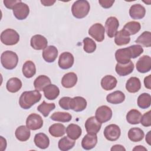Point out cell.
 Returning <instances> with one entry per match:
<instances>
[{
  "instance_id": "cell-32",
  "label": "cell",
  "mask_w": 151,
  "mask_h": 151,
  "mask_svg": "<svg viewBox=\"0 0 151 151\" xmlns=\"http://www.w3.org/2000/svg\"><path fill=\"white\" fill-rule=\"evenodd\" d=\"M22 71L23 75L28 78L32 77L36 73V67L35 64L30 60L25 61L22 66Z\"/></svg>"
},
{
  "instance_id": "cell-53",
  "label": "cell",
  "mask_w": 151,
  "mask_h": 151,
  "mask_svg": "<svg viewBox=\"0 0 151 151\" xmlns=\"http://www.w3.org/2000/svg\"><path fill=\"white\" fill-rule=\"evenodd\" d=\"M150 133H151V131H149L146 136V142L148 143V145H151V134H150Z\"/></svg>"
},
{
  "instance_id": "cell-27",
  "label": "cell",
  "mask_w": 151,
  "mask_h": 151,
  "mask_svg": "<svg viewBox=\"0 0 151 151\" xmlns=\"http://www.w3.org/2000/svg\"><path fill=\"white\" fill-rule=\"evenodd\" d=\"M15 135L18 140L21 142H25L30 137V129L27 126H20L17 128L15 132Z\"/></svg>"
},
{
  "instance_id": "cell-42",
  "label": "cell",
  "mask_w": 151,
  "mask_h": 151,
  "mask_svg": "<svg viewBox=\"0 0 151 151\" xmlns=\"http://www.w3.org/2000/svg\"><path fill=\"white\" fill-rule=\"evenodd\" d=\"M83 49L87 53H92L96 50V42L90 38L86 37L83 40Z\"/></svg>"
},
{
  "instance_id": "cell-29",
  "label": "cell",
  "mask_w": 151,
  "mask_h": 151,
  "mask_svg": "<svg viewBox=\"0 0 151 151\" xmlns=\"http://www.w3.org/2000/svg\"><path fill=\"white\" fill-rule=\"evenodd\" d=\"M66 133L67 136L73 140L78 139L82 133L81 128L77 124H70L66 128Z\"/></svg>"
},
{
  "instance_id": "cell-20",
  "label": "cell",
  "mask_w": 151,
  "mask_h": 151,
  "mask_svg": "<svg viewBox=\"0 0 151 151\" xmlns=\"http://www.w3.org/2000/svg\"><path fill=\"white\" fill-rule=\"evenodd\" d=\"M58 50L54 45H49L42 51V58L47 63H53L58 56Z\"/></svg>"
},
{
  "instance_id": "cell-39",
  "label": "cell",
  "mask_w": 151,
  "mask_h": 151,
  "mask_svg": "<svg viewBox=\"0 0 151 151\" xmlns=\"http://www.w3.org/2000/svg\"><path fill=\"white\" fill-rule=\"evenodd\" d=\"M140 28L141 25L139 22L130 21L124 25L123 29L125 30L130 36L137 33L140 31Z\"/></svg>"
},
{
  "instance_id": "cell-21",
  "label": "cell",
  "mask_w": 151,
  "mask_h": 151,
  "mask_svg": "<svg viewBox=\"0 0 151 151\" xmlns=\"http://www.w3.org/2000/svg\"><path fill=\"white\" fill-rule=\"evenodd\" d=\"M77 76L75 73L70 72L64 74L61 79L62 86L67 88L73 87L77 82Z\"/></svg>"
},
{
  "instance_id": "cell-16",
  "label": "cell",
  "mask_w": 151,
  "mask_h": 151,
  "mask_svg": "<svg viewBox=\"0 0 151 151\" xmlns=\"http://www.w3.org/2000/svg\"><path fill=\"white\" fill-rule=\"evenodd\" d=\"M86 100L81 96L71 98L70 101V109L76 112L83 111L87 107Z\"/></svg>"
},
{
  "instance_id": "cell-52",
  "label": "cell",
  "mask_w": 151,
  "mask_h": 151,
  "mask_svg": "<svg viewBox=\"0 0 151 151\" xmlns=\"http://www.w3.org/2000/svg\"><path fill=\"white\" fill-rule=\"evenodd\" d=\"M133 151H147V149L146 147H145L141 145H138L135 146L133 149Z\"/></svg>"
},
{
  "instance_id": "cell-34",
  "label": "cell",
  "mask_w": 151,
  "mask_h": 151,
  "mask_svg": "<svg viewBox=\"0 0 151 151\" xmlns=\"http://www.w3.org/2000/svg\"><path fill=\"white\" fill-rule=\"evenodd\" d=\"M145 136L143 131L138 127L131 128L128 132L129 139L133 142H138L141 141Z\"/></svg>"
},
{
  "instance_id": "cell-19",
  "label": "cell",
  "mask_w": 151,
  "mask_h": 151,
  "mask_svg": "<svg viewBox=\"0 0 151 151\" xmlns=\"http://www.w3.org/2000/svg\"><path fill=\"white\" fill-rule=\"evenodd\" d=\"M146 14V9L143 6L139 4H134L129 9L130 17L133 19H142Z\"/></svg>"
},
{
  "instance_id": "cell-51",
  "label": "cell",
  "mask_w": 151,
  "mask_h": 151,
  "mask_svg": "<svg viewBox=\"0 0 151 151\" xmlns=\"http://www.w3.org/2000/svg\"><path fill=\"white\" fill-rule=\"evenodd\" d=\"M55 2V1H51V0H41V3L45 6H50L51 5H53L54 3Z\"/></svg>"
},
{
  "instance_id": "cell-14",
  "label": "cell",
  "mask_w": 151,
  "mask_h": 151,
  "mask_svg": "<svg viewBox=\"0 0 151 151\" xmlns=\"http://www.w3.org/2000/svg\"><path fill=\"white\" fill-rule=\"evenodd\" d=\"M151 69V58L149 55L142 56L136 63V70L139 73H146Z\"/></svg>"
},
{
  "instance_id": "cell-35",
  "label": "cell",
  "mask_w": 151,
  "mask_h": 151,
  "mask_svg": "<svg viewBox=\"0 0 151 151\" xmlns=\"http://www.w3.org/2000/svg\"><path fill=\"white\" fill-rule=\"evenodd\" d=\"M76 142L74 140L71 139L68 136H64L58 143V146L60 150L62 151H67L72 149L75 145Z\"/></svg>"
},
{
  "instance_id": "cell-7",
  "label": "cell",
  "mask_w": 151,
  "mask_h": 151,
  "mask_svg": "<svg viewBox=\"0 0 151 151\" xmlns=\"http://www.w3.org/2000/svg\"><path fill=\"white\" fill-rule=\"evenodd\" d=\"M103 134L107 140L116 141L120 136L121 130L117 124H111L105 127Z\"/></svg>"
},
{
  "instance_id": "cell-40",
  "label": "cell",
  "mask_w": 151,
  "mask_h": 151,
  "mask_svg": "<svg viewBox=\"0 0 151 151\" xmlns=\"http://www.w3.org/2000/svg\"><path fill=\"white\" fill-rule=\"evenodd\" d=\"M135 42L144 46L150 47L151 46V33L150 31H144L136 40Z\"/></svg>"
},
{
  "instance_id": "cell-41",
  "label": "cell",
  "mask_w": 151,
  "mask_h": 151,
  "mask_svg": "<svg viewBox=\"0 0 151 151\" xmlns=\"http://www.w3.org/2000/svg\"><path fill=\"white\" fill-rule=\"evenodd\" d=\"M55 107V105L54 103H47L45 101H43L42 103L37 107V110L44 117H47L50 111L53 110Z\"/></svg>"
},
{
  "instance_id": "cell-8",
  "label": "cell",
  "mask_w": 151,
  "mask_h": 151,
  "mask_svg": "<svg viewBox=\"0 0 151 151\" xmlns=\"http://www.w3.org/2000/svg\"><path fill=\"white\" fill-rule=\"evenodd\" d=\"M26 126L32 130H36L41 129L43 126L42 117L35 113L29 114L26 120Z\"/></svg>"
},
{
  "instance_id": "cell-43",
  "label": "cell",
  "mask_w": 151,
  "mask_h": 151,
  "mask_svg": "<svg viewBox=\"0 0 151 151\" xmlns=\"http://www.w3.org/2000/svg\"><path fill=\"white\" fill-rule=\"evenodd\" d=\"M132 55V58H136L143 52V48L140 45H132L129 47Z\"/></svg>"
},
{
  "instance_id": "cell-23",
  "label": "cell",
  "mask_w": 151,
  "mask_h": 151,
  "mask_svg": "<svg viewBox=\"0 0 151 151\" xmlns=\"http://www.w3.org/2000/svg\"><path fill=\"white\" fill-rule=\"evenodd\" d=\"M114 37V42L119 46L126 45L129 44L130 41L129 34L123 29L117 31Z\"/></svg>"
},
{
  "instance_id": "cell-50",
  "label": "cell",
  "mask_w": 151,
  "mask_h": 151,
  "mask_svg": "<svg viewBox=\"0 0 151 151\" xmlns=\"http://www.w3.org/2000/svg\"><path fill=\"white\" fill-rule=\"evenodd\" d=\"M0 141H1V144H0V146H1V150L2 151L5 150L6 147V140L5 139H4L2 136L0 137Z\"/></svg>"
},
{
  "instance_id": "cell-31",
  "label": "cell",
  "mask_w": 151,
  "mask_h": 151,
  "mask_svg": "<svg viewBox=\"0 0 151 151\" xmlns=\"http://www.w3.org/2000/svg\"><path fill=\"white\" fill-rule=\"evenodd\" d=\"M50 134L54 137H59L64 135L66 132L65 127L61 123H54L48 129Z\"/></svg>"
},
{
  "instance_id": "cell-13",
  "label": "cell",
  "mask_w": 151,
  "mask_h": 151,
  "mask_svg": "<svg viewBox=\"0 0 151 151\" xmlns=\"http://www.w3.org/2000/svg\"><path fill=\"white\" fill-rule=\"evenodd\" d=\"M30 44L34 50H41L47 47L48 41L45 37L40 34H36L31 37Z\"/></svg>"
},
{
  "instance_id": "cell-3",
  "label": "cell",
  "mask_w": 151,
  "mask_h": 151,
  "mask_svg": "<svg viewBox=\"0 0 151 151\" xmlns=\"http://www.w3.org/2000/svg\"><path fill=\"white\" fill-rule=\"evenodd\" d=\"M1 62L5 69L12 70L16 67L18 63V55L12 51H5L1 54Z\"/></svg>"
},
{
  "instance_id": "cell-1",
  "label": "cell",
  "mask_w": 151,
  "mask_h": 151,
  "mask_svg": "<svg viewBox=\"0 0 151 151\" xmlns=\"http://www.w3.org/2000/svg\"><path fill=\"white\" fill-rule=\"evenodd\" d=\"M41 99V94L39 91L32 90L23 92L19 99V104L24 109H29L35 103L39 102Z\"/></svg>"
},
{
  "instance_id": "cell-33",
  "label": "cell",
  "mask_w": 151,
  "mask_h": 151,
  "mask_svg": "<svg viewBox=\"0 0 151 151\" xmlns=\"http://www.w3.org/2000/svg\"><path fill=\"white\" fill-rule=\"evenodd\" d=\"M6 87L9 92L12 93H17L22 87V82L18 78L12 77L8 80Z\"/></svg>"
},
{
  "instance_id": "cell-36",
  "label": "cell",
  "mask_w": 151,
  "mask_h": 151,
  "mask_svg": "<svg viewBox=\"0 0 151 151\" xmlns=\"http://www.w3.org/2000/svg\"><path fill=\"white\" fill-rule=\"evenodd\" d=\"M141 113L136 109L130 110L126 114V120L131 124H137L140 123L142 117Z\"/></svg>"
},
{
  "instance_id": "cell-47",
  "label": "cell",
  "mask_w": 151,
  "mask_h": 151,
  "mask_svg": "<svg viewBox=\"0 0 151 151\" xmlns=\"http://www.w3.org/2000/svg\"><path fill=\"white\" fill-rule=\"evenodd\" d=\"M114 2V0H99V3L103 8L105 9L110 8Z\"/></svg>"
},
{
  "instance_id": "cell-44",
  "label": "cell",
  "mask_w": 151,
  "mask_h": 151,
  "mask_svg": "<svg viewBox=\"0 0 151 151\" xmlns=\"http://www.w3.org/2000/svg\"><path fill=\"white\" fill-rule=\"evenodd\" d=\"M140 123L145 127H150L151 126V111L149 110L142 116Z\"/></svg>"
},
{
  "instance_id": "cell-24",
  "label": "cell",
  "mask_w": 151,
  "mask_h": 151,
  "mask_svg": "<svg viewBox=\"0 0 151 151\" xmlns=\"http://www.w3.org/2000/svg\"><path fill=\"white\" fill-rule=\"evenodd\" d=\"M125 100V95L124 94L119 90L115 91L109 94L106 96V100L108 103L113 104H118L123 103Z\"/></svg>"
},
{
  "instance_id": "cell-4",
  "label": "cell",
  "mask_w": 151,
  "mask_h": 151,
  "mask_svg": "<svg viewBox=\"0 0 151 151\" xmlns=\"http://www.w3.org/2000/svg\"><path fill=\"white\" fill-rule=\"evenodd\" d=\"M1 41L6 45H14L19 41V35L14 29L8 28L1 34Z\"/></svg>"
},
{
  "instance_id": "cell-18",
  "label": "cell",
  "mask_w": 151,
  "mask_h": 151,
  "mask_svg": "<svg viewBox=\"0 0 151 151\" xmlns=\"http://www.w3.org/2000/svg\"><path fill=\"white\" fill-rule=\"evenodd\" d=\"M134 68V64L130 60L129 63L124 64L117 63L115 67V70L119 76H126L133 72Z\"/></svg>"
},
{
  "instance_id": "cell-5",
  "label": "cell",
  "mask_w": 151,
  "mask_h": 151,
  "mask_svg": "<svg viewBox=\"0 0 151 151\" xmlns=\"http://www.w3.org/2000/svg\"><path fill=\"white\" fill-rule=\"evenodd\" d=\"M112 114L111 109L109 106L104 105L101 106L97 109L95 117L100 123H104L111 119Z\"/></svg>"
},
{
  "instance_id": "cell-15",
  "label": "cell",
  "mask_w": 151,
  "mask_h": 151,
  "mask_svg": "<svg viewBox=\"0 0 151 151\" xmlns=\"http://www.w3.org/2000/svg\"><path fill=\"white\" fill-rule=\"evenodd\" d=\"M85 128L88 133L97 134L100 130L101 123L94 116H91L87 119L85 123Z\"/></svg>"
},
{
  "instance_id": "cell-46",
  "label": "cell",
  "mask_w": 151,
  "mask_h": 151,
  "mask_svg": "<svg viewBox=\"0 0 151 151\" xmlns=\"http://www.w3.org/2000/svg\"><path fill=\"white\" fill-rule=\"evenodd\" d=\"M22 2L21 0H4L3 1L4 5L8 9H12L19 2Z\"/></svg>"
},
{
  "instance_id": "cell-26",
  "label": "cell",
  "mask_w": 151,
  "mask_h": 151,
  "mask_svg": "<svg viewBox=\"0 0 151 151\" xmlns=\"http://www.w3.org/2000/svg\"><path fill=\"white\" fill-rule=\"evenodd\" d=\"M34 142L35 145L41 149H45L49 146L50 139L48 137L43 133H39L35 135Z\"/></svg>"
},
{
  "instance_id": "cell-48",
  "label": "cell",
  "mask_w": 151,
  "mask_h": 151,
  "mask_svg": "<svg viewBox=\"0 0 151 151\" xmlns=\"http://www.w3.org/2000/svg\"><path fill=\"white\" fill-rule=\"evenodd\" d=\"M144 84L146 88L151 89V75H149L145 78Z\"/></svg>"
},
{
  "instance_id": "cell-12",
  "label": "cell",
  "mask_w": 151,
  "mask_h": 151,
  "mask_svg": "<svg viewBox=\"0 0 151 151\" xmlns=\"http://www.w3.org/2000/svg\"><path fill=\"white\" fill-rule=\"evenodd\" d=\"M115 58L117 63L124 64L129 63L132 58V52L129 47L120 48L116 50L115 52Z\"/></svg>"
},
{
  "instance_id": "cell-22",
  "label": "cell",
  "mask_w": 151,
  "mask_h": 151,
  "mask_svg": "<svg viewBox=\"0 0 151 151\" xmlns=\"http://www.w3.org/2000/svg\"><path fill=\"white\" fill-rule=\"evenodd\" d=\"M117 83V80L111 75H106L101 80V86L106 91L114 89Z\"/></svg>"
},
{
  "instance_id": "cell-38",
  "label": "cell",
  "mask_w": 151,
  "mask_h": 151,
  "mask_svg": "<svg viewBox=\"0 0 151 151\" xmlns=\"http://www.w3.org/2000/svg\"><path fill=\"white\" fill-rule=\"evenodd\" d=\"M137 103L138 106L141 109H145L149 108L151 104L150 94L146 93L141 94L137 98Z\"/></svg>"
},
{
  "instance_id": "cell-2",
  "label": "cell",
  "mask_w": 151,
  "mask_h": 151,
  "mask_svg": "<svg viewBox=\"0 0 151 151\" xmlns=\"http://www.w3.org/2000/svg\"><path fill=\"white\" fill-rule=\"evenodd\" d=\"M90 9L89 2L86 0H78L75 1L71 6L73 15L78 19L86 17Z\"/></svg>"
},
{
  "instance_id": "cell-30",
  "label": "cell",
  "mask_w": 151,
  "mask_h": 151,
  "mask_svg": "<svg viewBox=\"0 0 151 151\" xmlns=\"http://www.w3.org/2000/svg\"><path fill=\"white\" fill-rule=\"evenodd\" d=\"M50 84V78L45 75H40L38 76L34 81V86L35 90L38 91H42L46 86Z\"/></svg>"
},
{
  "instance_id": "cell-45",
  "label": "cell",
  "mask_w": 151,
  "mask_h": 151,
  "mask_svg": "<svg viewBox=\"0 0 151 151\" xmlns=\"http://www.w3.org/2000/svg\"><path fill=\"white\" fill-rule=\"evenodd\" d=\"M71 99V98L70 97H63L61 98L58 101L59 106L64 110H70Z\"/></svg>"
},
{
  "instance_id": "cell-6",
  "label": "cell",
  "mask_w": 151,
  "mask_h": 151,
  "mask_svg": "<svg viewBox=\"0 0 151 151\" xmlns=\"http://www.w3.org/2000/svg\"><path fill=\"white\" fill-rule=\"evenodd\" d=\"M88 34L97 42H101L104 39L105 28L101 24L96 23L89 28Z\"/></svg>"
},
{
  "instance_id": "cell-10",
  "label": "cell",
  "mask_w": 151,
  "mask_h": 151,
  "mask_svg": "<svg viewBox=\"0 0 151 151\" xmlns=\"http://www.w3.org/2000/svg\"><path fill=\"white\" fill-rule=\"evenodd\" d=\"M74 62L73 55L69 52H64L61 53L58 59V66L60 68L67 70L71 68Z\"/></svg>"
},
{
  "instance_id": "cell-37",
  "label": "cell",
  "mask_w": 151,
  "mask_h": 151,
  "mask_svg": "<svg viewBox=\"0 0 151 151\" xmlns=\"http://www.w3.org/2000/svg\"><path fill=\"white\" fill-rule=\"evenodd\" d=\"M50 119L55 122H59L62 123H66L70 122L72 116L69 113L67 112H61V111H56L54 112L51 116Z\"/></svg>"
},
{
  "instance_id": "cell-25",
  "label": "cell",
  "mask_w": 151,
  "mask_h": 151,
  "mask_svg": "<svg viewBox=\"0 0 151 151\" xmlns=\"http://www.w3.org/2000/svg\"><path fill=\"white\" fill-rule=\"evenodd\" d=\"M44 94L46 99L50 100H55L60 94L59 88L55 84H49L44 90Z\"/></svg>"
},
{
  "instance_id": "cell-28",
  "label": "cell",
  "mask_w": 151,
  "mask_h": 151,
  "mask_svg": "<svg viewBox=\"0 0 151 151\" xmlns=\"http://www.w3.org/2000/svg\"><path fill=\"white\" fill-rule=\"evenodd\" d=\"M141 88L140 79L136 77H130L126 83V88L129 93H134L139 91Z\"/></svg>"
},
{
  "instance_id": "cell-17",
  "label": "cell",
  "mask_w": 151,
  "mask_h": 151,
  "mask_svg": "<svg viewBox=\"0 0 151 151\" xmlns=\"http://www.w3.org/2000/svg\"><path fill=\"white\" fill-rule=\"evenodd\" d=\"M97 143V136L96 134L87 133L81 140V146L85 150H90L96 146Z\"/></svg>"
},
{
  "instance_id": "cell-49",
  "label": "cell",
  "mask_w": 151,
  "mask_h": 151,
  "mask_svg": "<svg viewBox=\"0 0 151 151\" xmlns=\"http://www.w3.org/2000/svg\"><path fill=\"white\" fill-rule=\"evenodd\" d=\"M110 150L111 151H126V149L121 145H115L111 147Z\"/></svg>"
},
{
  "instance_id": "cell-9",
  "label": "cell",
  "mask_w": 151,
  "mask_h": 151,
  "mask_svg": "<svg viewBox=\"0 0 151 151\" xmlns=\"http://www.w3.org/2000/svg\"><path fill=\"white\" fill-rule=\"evenodd\" d=\"M119 27V22L114 17H109L105 22V29L107 36L113 38L115 36Z\"/></svg>"
},
{
  "instance_id": "cell-11",
  "label": "cell",
  "mask_w": 151,
  "mask_h": 151,
  "mask_svg": "<svg viewBox=\"0 0 151 151\" xmlns=\"http://www.w3.org/2000/svg\"><path fill=\"white\" fill-rule=\"evenodd\" d=\"M29 13V8L28 5L21 2L13 9V14L18 20H23L27 18Z\"/></svg>"
}]
</instances>
